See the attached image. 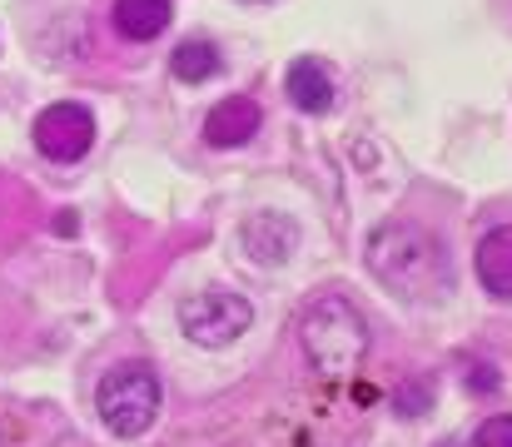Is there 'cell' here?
Listing matches in <instances>:
<instances>
[{
    "mask_svg": "<svg viewBox=\"0 0 512 447\" xmlns=\"http://www.w3.org/2000/svg\"><path fill=\"white\" fill-rule=\"evenodd\" d=\"M299 343L324 378H348L368 358V318L348 303L343 294L314 298L299 318Z\"/></svg>",
    "mask_w": 512,
    "mask_h": 447,
    "instance_id": "obj_2",
    "label": "cell"
},
{
    "mask_svg": "<svg viewBox=\"0 0 512 447\" xmlns=\"http://www.w3.org/2000/svg\"><path fill=\"white\" fill-rule=\"evenodd\" d=\"M170 0H115V30L125 40H160L170 30Z\"/></svg>",
    "mask_w": 512,
    "mask_h": 447,
    "instance_id": "obj_10",
    "label": "cell"
},
{
    "mask_svg": "<svg viewBox=\"0 0 512 447\" xmlns=\"http://www.w3.org/2000/svg\"><path fill=\"white\" fill-rule=\"evenodd\" d=\"M468 447H512V413H493L488 423H478Z\"/></svg>",
    "mask_w": 512,
    "mask_h": 447,
    "instance_id": "obj_12",
    "label": "cell"
},
{
    "mask_svg": "<svg viewBox=\"0 0 512 447\" xmlns=\"http://www.w3.org/2000/svg\"><path fill=\"white\" fill-rule=\"evenodd\" d=\"M239 244H244V254H249L254 264L279 269V264L294 259V249H299V229H294L289 214H279V209H259V214H249V219L239 224Z\"/></svg>",
    "mask_w": 512,
    "mask_h": 447,
    "instance_id": "obj_6",
    "label": "cell"
},
{
    "mask_svg": "<svg viewBox=\"0 0 512 447\" xmlns=\"http://www.w3.org/2000/svg\"><path fill=\"white\" fill-rule=\"evenodd\" d=\"M30 140H35V149H40L45 159L75 164V159H85L90 145H95V115H90L85 105H75V100L45 105V110L35 115V125H30Z\"/></svg>",
    "mask_w": 512,
    "mask_h": 447,
    "instance_id": "obj_5",
    "label": "cell"
},
{
    "mask_svg": "<svg viewBox=\"0 0 512 447\" xmlns=\"http://www.w3.org/2000/svg\"><path fill=\"white\" fill-rule=\"evenodd\" d=\"M363 259H368V274L398 298H438L443 289H453V264H448L443 239L413 219L378 224L368 234Z\"/></svg>",
    "mask_w": 512,
    "mask_h": 447,
    "instance_id": "obj_1",
    "label": "cell"
},
{
    "mask_svg": "<svg viewBox=\"0 0 512 447\" xmlns=\"http://www.w3.org/2000/svg\"><path fill=\"white\" fill-rule=\"evenodd\" d=\"M219 50H214V40H179L170 50V75L174 80H184V85H199V80H209V75H219Z\"/></svg>",
    "mask_w": 512,
    "mask_h": 447,
    "instance_id": "obj_11",
    "label": "cell"
},
{
    "mask_svg": "<svg viewBox=\"0 0 512 447\" xmlns=\"http://www.w3.org/2000/svg\"><path fill=\"white\" fill-rule=\"evenodd\" d=\"M259 125H264L259 100H249V95H229V100H219V105L204 115V140L219 145V149L249 145V140L259 135Z\"/></svg>",
    "mask_w": 512,
    "mask_h": 447,
    "instance_id": "obj_8",
    "label": "cell"
},
{
    "mask_svg": "<svg viewBox=\"0 0 512 447\" xmlns=\"http://www.w3.org/2000/svg\"><path fill=\"white\" fill-rule=\"evenodd\" d=\"M473 269H478V284L493 298H512V224H498L478 239V254H473Z\"/></svg>",
    "mask_w": 512,
    "mask_h": 447,
    "instance_id": "obj_9",
    "label": "cell"
},
{
    "mask_svg": "<svg viewBox=\"0 0 512 447\" xmlns=\"http://www.w3.org/2000/svg\"><path fill=\"white\" fill-rule=\"evenodd\" d=\"M160 403H165V393H160V378L150 363H120L95 388V413L120 443L150 433L160 418Z\"/></svg>",
    "mask_w": 512,
    "mask_h": 447,
    "instance_id": "obj_3",
    "label": "cell"
},
{
    "mask_svg": "<svg viewBox=\"0 0 512 447\" xmlns=\"http://www.w3.org/2000/svg\"><path fill=\"white\" fill-rule=\"evenodd\" d=\"M284 90H289V100H294L304 115H324V110H334V100H339V75H334L329 60L299 55V60L284 70Z\"/></svg>",
    "mask_w": 512,
    "mask_h": 447,
    "instance_id": "obj_7",
    "label": "cell"
},
{
    "mask_svg": "<svg viewBox=\"0 0 512 447\" xmlns=\"http://www.w3.org/2000/svg\"><path fill=\"white\" fill-rule=\"evenodd\" d=\"M428 403H433L428 383H413V393H408V388L398 393V413H428Z\"/></svg>",
    "mask_w": 512,
    "mask_h": 447,
    "instance_id": "obj_13",
    "label": "cell"
},
{
    "mask_svg": "<svg viewBox=\"0 0 512 447\" xmlns=\"http://www.w3.org/2000/svg\"><path fill=\"white\" fill-rule=\"evenodd\" d=\"M443 447H448V443H443Z\"/></svg>",
    "mask_w": 512,
    "mask_h": 447,
    "instance_id": "obj_14",
    "label": "cell"
},
{
    "mask_svg": "<svg viewBox=\"0 0 512 447\" xmlns=\"http://www.w3.org/2000/svg\"><path fill=\"white\" fill-rule=\"evenodd\" d=\"M249 323H254V303L244 294L204 289V294L179 298V328L199 348H229L249 333Z\"/></svg>",
    "mask_w": 512,
    "mask_h": 447,
    "instance_id": "obj_4",
    "label": "cell"
}]
</instances>
